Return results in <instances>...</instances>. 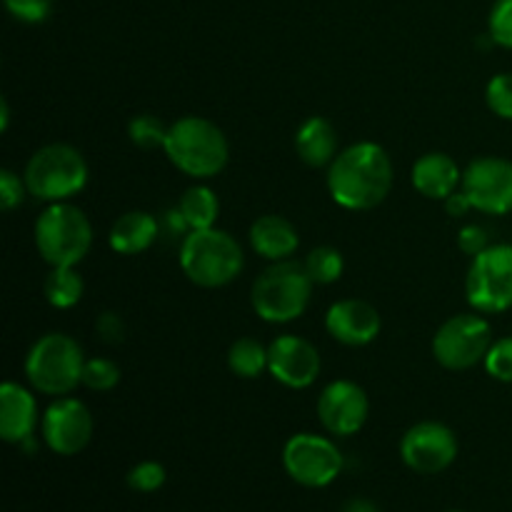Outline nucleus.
<instances>
[{
    "mask_svg": "<svg viewBox=\"0 0 512 512\" xmlns=\"http://www.w3.org/2000/svg\"><path fill=\"white\" fill-rule=\"evenodd\" d=\"M395 170L388 150L373 140H360L348 145L330 163L325 183L328 193L340 208L363 210L378 208L393 190Z\"/></svg>",
    "mask_w": 512,
    "mask_h": 512,
    "instance_id": "obj_1",
    "label": "nucleus"
},
{
    "mask_svg": "<svg viewBox=\"0 0 512 512\" xmlns=\"http://www.w3.org/2000/svg\"><path fill=\"white\" fill-rule=\"evenodd\" d=\"M163 153L180 173L203 183L223 173L230 160V143L213 120L185 115L170 123Z\"/></svg>",
    "mask_w": 512,
    "mask_h": 512,
    "instance_id": "obj_2",
    "label": "nucleus"
},
{
    "mask_svg": "<svg viewBox=\"0 0 512 512\" xmlns=\"http://www.w3.org/2000/svg\"><path fill=\"white\" fill-rule=\"evenodd\" d=\"M180 268L198 288H225L243 273L245 253L228 230H190L180 243Z\"/></svg>",
    "mask_w": 512,
    "mask_h": 512,
    "instance_id": "obj_3",
    "label": "nucleus"
},
{
    "mask_svg": "<svg viewBox=\"0 0 512 512\" xmlns=\"http://www.w3.org/2000/svg\"><path fill=\"white\" fill-rule=\"evenodd\" d=\"M313 288L315 283L303 263H295L293 258L278 260V263H270L253 280L250 305H253L255 315L265 323H293L308 310Z\"/></svg>",
    "mask_w": 512,
    "mask_h": 512,
    "instance_id": "obj_4",
    "label": "nucleus"
},
{
    "mask_svg": "<svg viewBox=\"0 0 512 512\" xmlns=\"http://www.w3.org/2000/svg\"><path fill=\"white\" fill-rule=\"evenodd\" d=\"M83 345L68 333H45L25 355V378L35 393L63 398L83 385Z\"/></svg>",
    "mask_w": 512,
    "mask_h": 512,
    "instance_id": "obj_5",
    "label": "nucleus"
},
{
    "mask_svg": "<svg viewBox=\"0 0 512 512\" xmlns=\"http://www.w3.org/2000/svg\"><path fill=\"white\" fill-rule=\"evenodd\" d=\"M88 163L70 143H50L30 155L23 170L28 193L43 203H70L88 185Z\"/></svg>",
    "mask_w": 512,
    "mask_h": 512,
    "instance_id": "obj_6",
    "label": "nucleus"
},
{
    "mask_svg": "<svg viewBox=\"0 0 512 512\" xmlns=\"http://www.w3.org/2000/svg\"><path fill=\"white\" fill-rule=\"evenodd\" d=\"M33 235L50 268H75L93 248V225L73 203H50L35 220Z\"/></svg>",
    "mask_w": 512,
    "mask_h": 512,
    "instance_id": "obj_7",
    "label": "nucleus"
},
{
    "mask_svg": "<svg viewBox=\"0 0 512 512\" xmlns=\"http://www.w3.org/2000/svg\"><path fill=\"white\" fill-rule=\"evenodd\" d=\"M465 298L483 315H498L512 308V245H490L475 255L465 275Z\"/></svg>",
    "mask_w": 512,
    "mask_h": 512,
    "instance_id": "obj_8",
    "label": "nucleus"
},
{
    "mask_svg": "<svg viewBox=\"0 0 512 512\" xmlns=\"http://www.w3.org/2000/svg\"><path fill=\"white\" fill-rule=\"evenodd\" d=\"M493 345V328L483 313H458L433 335V358L445 370H470L480 365Z\"/></svg>",
    "mask_w": 512,
    "mask_h": 512,
    "instance_id": "obj_9",
    "label": "nucleus"
},
{
    "mask_svg": "<svg viewBox=\"0 0 512 512\" xmlns=\"http://www.w3.org/2000/svg\"><path fill=\"white\" fill-rule=\"evenodd\" d=\"M283 468L303 488H328L343 470V455L330 438L298 433L285 443Z\"/></svg>",
    "mask_w": 512,
    "mask_h": 512,
    "instance_id": "obj_10",
    "label": "nucleus"
},
{
    "mask_svg": "<svg viewBox=\"0 0 512 512\" xmlns=\"http://www.w3.org/2000/svg\"><path fill=\"white\" fill-rule=\"evenodd\" d=\"M463 193L475 210L485 215L512 213V160L480 155L463 170Z\"/></svg>",
    "mask_w": 512,
    "mask_h": 512,
    "instance_id": "obj_11",
    "label": "nucleus"
},
{
    "mask_svg": "<svg viewBox=\"0 0 512 512\" xmlns=\"http://www.w3.org/2000/svg\"><path fill=\"white\" fill-rule=\"evenodd\" d=\"M40 435L55 455H63V458L78 455L80 450L88 448L93 438V415L88 405L73 395L53 398L40 420Z\"/></svg>",
    "mask_w": 512,
    "mask_h": 512,
    "instance_id": "obj_12",
    "label": "nucleus"
},
{
    "mask_svg": "<svg viewBox=\"0 0 512 512\" xmlns=\"http://www.w3.org/2000/svg\"><path fill=\"white\" fill-rule=\"evenodd\" d=\"M458 435L438 420L415 423L400 440V458L420 475H438L458 458Z\"/></svg>",
    "mask_w": 512,
    "mask_h": 512,
    "instance_id": "obj_13",
    "label": "nucleus"
},
{
    "mask_svg": "<svg viewBox=\"0 0 512 512\" xmlns=\"http://www.w3.org/2000/svg\"><path fill=\"white\" fill-rule=\"evenodd\" d=\"M370 400L363 385L353 380H333L318 398V420L335 438H350L368 423Z\"/></svg>",
    "mask_w": 512,
    "mask_h": 512,
    "instance_id": "obj_14",
    "label": "nucleus"
},
{
    "mask_svg": "<svg viewBox=\"0 0 512 512\" xmlns=\"http://www.w3.org/2000/svg\"><path fill=\"white\" fill-rule=\"evenodd\" d=\"M323 370L318 348L300 335H280L268 345V373L290 390H305Z\"/></svg>",
    "mask_w": 512,
    "mask_h": 512,
    "instance_id": "obj_15",
    "label": "nucleus"
},
{
    "mask_svg": "<svg viewBox=\"0 0 512 512\" xmlns=\"http://www.w3.org/2000/svg\"><path fill=\"white\" fill-rule=\"evenodd\" d=\"M325 330L333 340L348 348H365L373 343L383 330V318L378 308L368 300L345 298L338 300L325 313Z\"/></svg>",
    "mask_w": 512,
    "mask_h": 512,
    "instance_id": "obj_16",
    "label": "nucleus"
},
{
    "mask_svg": "<svg viewBox=\"0 0 512 512\" xmlns=\"http://www.w3.org/2000/svg\"><path fill=\"white\" fill-rule=\"evenodd\" d=\"M38 400L33 390L8 380L0 388V438L10 445H23L35 435L40 423Z\"/></svg>",
    "mask_w": 512,
    "mask_h": 512,
    "instance_id": "obj_17",
    "label": "nucleus"
},
{
    "mask_svg": "<svg viewBox=\"0 0 512 512\" xmlns=\"http://www.w3.org/2000/svg\"><path fill=\"white\" fill-rule=\"evenodd\" d=\"M410 183L423 198L445 200L460 190L463 185V170L448 153H425L420 155L410 170Z\"/></svg>",
    "mask_w": 512,
    "mask_h": 512,
    "instance_id": "obj_18",
    "label": "nucleus"
},
{
    "mask_svg": "<svg viewBox=\"0 0 512 512\" xmlns=\"http://www.w3.org/2000/svg\"><path fill=\"white\" fill-rule=\"evenodd\" d=\"M250 248L268 263L290 260L300 248V233L283 215H260L250 225Z\"/></svg>",
    "mask_w": 512,
    "mask_h": 512,
    "instance_id": "obj_19",
    "label": "nucleus"
},
{
    "mask_svg": "<svg viewBox=\"0 0 512 512\" xmlns=\"http://www.w3.org/2000/svg\"><path fill=\"white\" fill-rule=\"evenodd\" d=\"M295 153L308 168H330L340 153L338 130L323 115H313L300 123L295 133Z\"/></svg>",
    "mask_w": 512,
    "mask_h": 512,
    "instance_id": "obj_20",
    "label": "nucleus"
},
{
    "mask_svg": "<svg viewBox=\"0 0 512 512\" xmlns=\"http://www.w3.org/2000/svg\"><path fill=\"white\" fill-rule=\"evenodd\" d=\"M163 233L160 220L148 210H130L113 223L108 233L110 248L118 255H140Z\"/></svg>",
    "mask_w": 512,
    "mask_h": 512,
    "instance_id": "obj_21",
    "label": "nucleus"
},
{
    "mask_svg": "<svg viewBox=\"0 0 512 512\" xmlns=\"http://www.w3.org/2000/svg\"><path fill=\"white\" fill-rule=\"evenodd\" d=\"M178 208L190 230H208L215 228V223H218L220 200L213 188L198 183L180 195Z\"/></svg>",
    "mask_w": 512,
    "mask_h": 512,
    "instance_id": "obj_22",
    "label": "nucleus"
},
{
    "mask_svg": "<svg viewBox=\"0 0 512 512\" xmlns=\"http://www.w3.org/2000/svg\"><path fill=\"white\" fill-rule=\"evenodd\" d=\"M85 283L75 268H50L43 280V295L53 308L68 310L83 300Z\"/></svg>",
    "mask_w": 512,
    "mask_h": 512,
    "instance_id": "obj_23",
    "label": "nucleus"
},
{
    "mask_svg": "<svg viewBox=\"0 0 512 512\" xmlns=\"http://www.w3.org/2000/svg\"><path fill=\"white\" fill-rule=\"evenodd\" d=\"M228 368L235 378H260L268 370V345L255 338L235 340L228 350Z\"/></svg>",
    "mask_w": 512,
    "mask_h": 512,
    "instance_id": "obj_24",
    "label": "nucleus"
},
{
    "mask_svg": "<svg viewBox=\"0 0 512 512\" xmlns=\"http://www.w3.org/2000/svg\"><path fill=\"white\" fill-rule=\"evenodd\" d=\"M303 265L315 285H333L343 278L345 258L333 245H318L305 255Z\"/></svg>",
    "mask_w": 512,
    "mask_h": 512,
    "instance_id": "obj_25",
    "label": "nucleus"
},
{
    "mask_svg": "<svg viewBox=\"0 0 512 512\" xmlns=\"http://www.w3.org/2000/svg\"><path fill=\"white\" fill-rule=\"evenodd\" d=\"M168 128L158 115L153 113H140L135 115L128 123V138L135 148L140 150H158L165 145V138H168Z\"/></svg>",
    "mask_w": 512,
    "mask_h": 512,
    "instance_id": "obj_26",
    "label": "nucleus"
},
{
    "mask_svg": "<svg viewBox=\"0 0 512 512\" xmlns=\"http://www.w3.org/2000/svg\"><path fill=\"white\" fill-rule=\"evenodd\" d=\"M123 370L115 360L110 358H88L83 368V385L95 393H108V390L118 388Z\"/></svg>",
    "mask_w": 512,
    "mask_h": 512,
    "instance_id": "obj_27",
    "label": "nucleus"
},
{
    "mask_svg": "<svg viewBox=\"0 0 512 512\" xmlns=\"http://www.w3.org/2000/svg\"><path fill=\"white\" fill-rule=\"evenodd\" d=\"M485 105L490 113L512 120V73H498L485 85Z\"/></svg>",
    "mask_w": 512,
    "mask_h": 512,
    "instance_id": "obj_28",
    "label": "nucleus"
},
{
    "mask_svg": "<svg viewBox=\"0 0 512 512\" xmlns=\"http://www.w3.org/2000/svg\"><path fill=\"white\" fill-rule=\"evenodd\" d=\"M483 365L493 380L512 383V335H508V338L493 340Z\"/></svg>",
    "mask_w": 512,
    "mask_h": 512,
    "instance_id": "obj_29",
    "label": "nucleus"
},
{
    "mask_svg": "<svg viewBox=\"0 0 512 512\" xmlns=\"http://www.w3.org/2000/svg\"><path fill=\"white\" fill-rule=\"evenodd\" d=\"M488 35L495 45L512 50V0H495L488 18Z\"/></svg>",
    "mask_w": 512,
    "mask_h": 512,
    "instance_id": "obj_30",
    "label": "nucleus"
},
{
    "mask_svg": "<svg viewBox=\"0 0 512 512\" xmlns=\"http://www.w3.org/2000/svg\"><path fill=\"white\" fill-rule=\"evenodd\" d=\"M165 485V468L155 460H143L128 473V488L135 493H155Z\"/></svg>",
    "mask_w": 512,
    "mask_h": 512,
    "instance_id": "obj_31",
    "label": "nucleus"
},
{
    "mask_svg": "<svg viewBox=\"0 0 512 512\" xmlns=\"http://www.w3.org/2000/svg\"><path fill=\"white\" fill-rule=\"evenodd\" d=\"M28 193V185H25L23 175H18L15 170L3 168L0 170V208L5 213H13L15 208H20Z\"/></svg>",
    "mask_w": 512,
    "mask_h": 512,
    "instance_id": "obj_32",
    "label": "nucleus"
},
{
    "mask_svg": "<svg viewBox=\"0 0 512 512\" xmlns=\"http://www.w3.org/2000/svg\"><path fill=\"white\" fill-rule=\"evenodd\" d=\"M5 8L20 23H43L53 10V0H5Z\"/></svg>",
    "mask_w": 512,
    "mask_h": 512,
    "instance_id": "obj_33",
    "label": "nucleus"
},
{
    "mask_svg": "<svg viewBox=\"0 0 512 512\" xmlns=\"http://www.w3.org/2000/svg\"><path fill=\"white\" fill-rule=\"evenodd\" d=\"M95 335L108 345H120L125 340V320L113 310H105L95 320Z\"/></svg>",
    "mask_w": 512,
    "mask_h": 512,
    "instance_id": "obj_34",
    "label": "nucleus"
},
{
    "mask_svg": "<svg viewBox=\"0 0 512 512\" xmlns=\"http://www.w3.org/2000/svg\"><path fill=\"white\" fill-rule=\"evenodd\" d=\"M458 248L463 250L465 255H470V258H475V255L483 253L485 248H490V235L488 230L483 228V225H463L458 233Z\"/></svg>",
    "mask_w": 512,
    "mask_h": 512,
    "instance_id": "obj_35",
    "label": "nucleus"
},
{
    "mask_svg": "<svg viewBox=\"0 0 512 512\" xmlns=\"http://www.w3.org/2000/svg\"><path fill=\"white\" fill-rule=\"evenodd\" d=\"M443 205H445V213H448L450 218H463V215H468L470 210H475L473 203H470L468 195L463 193V188L455 190V193L450 195V198H445Z\"/></svg>",
    "mask_w": 512,
    "mask_h": 512,
    "instance_id": "obj_36",
    "label": "nucleus"
},
{
    "mask_svg": "<svg viewBox=\"0 0 512 512\" xmlns=\"http://www.w3.org/2000/svg\"><path fill=\"white\" fill-rule=\"evenodd\" d=\"M340 512H380V510H378V505L373 503V500L353 498V500H348V503L343 505V510H340Z\"/></svg>",
    "mask_w": 512,
    "mask_h": 512,
    "instance_id": "obj_37",
    "label": "nucleus"
},
{
    "mask_svg": "<svg viewBox=\"0 0 512 512\" xmlns=\"http://www.w3.org/2000/svg\"><path fill=\"white\" fill-rule=\"evenodd\" d=\"M8 123H10V105H8V98H0V130H8Z\"/></svg>",
    "mask_w": 512,
    "mask_h": 512,
    "instance_id": "obj_38",
    "label": "nucleus"
}]
</instances>
